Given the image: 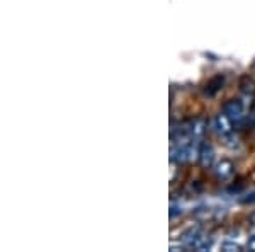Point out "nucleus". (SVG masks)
Returning <instances> with one entry per match:
<instances>
[{
  "label": "nucleus",
  "mask_w": 255,
  "mask_h": 252,
  "mask_svg": "<svg viewBox=\"0 0 255 252\" xmlns=\"http://www.w3.org/2000/svg\"><path fill=\"white\" fill-rule=\"evenodd\" d=\"M223 113L232 119L235 125H240L245 119V107L244 102L238 101V99H230L228 102H225L223 106Z\"/></svg>",
  "instance_id": "f257e3e1"
},
{
  "label": "nucleus",
  "mask_w": 255,
  "mask_h": 252,
  "mask_svg": "<svg viewBox=\"0 0 255 252\" xmlns=\"http://www.w3.org/2000/svg\"><path fill=\"white\" fill-rule=\"evenodd\" d=\"M211 126H213V130H215V133H218L220 136H228L230 133H232V130H233V121L230 119L226 114H216L215 118H213V121H211Z\"/></svg>",
  "instance_id": "f03ea898"
},
{
  "label": "nucleus",
  "mask_w": 255,
  "mask_h": 252,
  "mask_svg": "<svg viewBox=\"0 0 255 252\" xmlns=\"http://www.w3.org/2000/svg\"><path fill=\"white\" fill-rule=\"evenodd\" d=\"M208 130V123L203 118H196L192 121H189V136H191L194 142H201L206 135Z\"/></svg>",
  "instance_id": "7ed1b4c3"
},
{
  "label": "nucleus",
  "mask_w": 255,
  "mask_h": 252,
  "mask_svg": "<svg viewBox=\"0 0 255 252\" xmlns=\"http://www.w3.org/2000/svg\"><path fill=\"white\" fill-rule=\"evenodd\" d=\"M199 162L204 167H211L215 164V148L211 143H201L199 147Z\"/></svg>",
  "instance_id": "20e7f679"
},
{
  "label": "nucleus",
  "mask_w": 255,
  "mask_h": 252,
  "mask_svg": "<svg viewBox=\"0 0 255 252\" xmlns=\"http://www.w3.org/2000/svg\"><path fill=\"white\" fill-rule=\"evenodd\" d=\"M213 171H215V176L220 181H226V179H230L232 174H233V164L230 162V160L223 159V160H220V162L215 165V169H213Z\"/></svg>",
  "instance_id": "39448f33"
},
{
  "label": "nucleus",
  "mask_w": 255,
  "mask_h": 252,
  "mask_svg": "<svg viewBox=\"0 0 255 252\" xmlns=\"http://www.w3.org/2000/svg\"><path fill=\"white\" fill-rule=\"evenodd\" d=\"M223 84H225V77L223 75H216L215 78H211V80L208 82L206 89H204V94L209 96V97L216 96V94L221 90V87H223Z\"/></svg>",
  "instance_id": "423d86ee"
},
{
  "label": "nucleus",
  "mask_w": 255,
  "mask_h": 252,
  "mask_svg": "<svg viewBox=\"0 0 255 252\" xmlns=\"http://www.w3.org/2000/svg\"><path fill=\"white\" fill-rule=\"evenodd\" d=\"M221 251H225V252H237V251H240V246H238L237 242L226 241V242L221 244Z\"/></svg>",
  "instance_id": "0eeeda50"
},
{
  "label": "nucleus",
  "mask_w": 255,
  "mask_h": 252,
  "mask_svg": "<svg viewBox=\"0 0 255 252\" xmlns=\"http://www.w3.org/2000/svg\"><path fill=\"white\" fill-rule=\"evenodd\" d=\"M247 251L255 252V235H250L249 241H247Z\"/></svg>",
  "instance_id": "6e6552de"
},
{
  "label": "nucleus",
  "mask_w": 255,
  "mask_h": 252,
  "mask_svg": "<svg viewBox=\"0 0 255 252\" xmlns=\"http://www.w3.org/2000/svg\"><path fill=\"white\" fill-rule=\"evenodd\" d=\"M254 125H255V116H254Z\"/></svg>",
  "instance_id": "1a4fd4ad"
}]
</instances>
